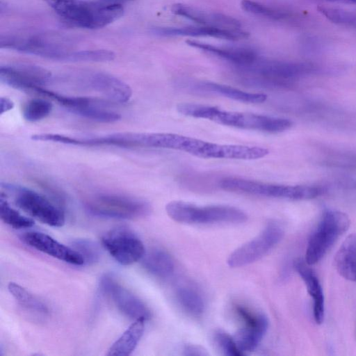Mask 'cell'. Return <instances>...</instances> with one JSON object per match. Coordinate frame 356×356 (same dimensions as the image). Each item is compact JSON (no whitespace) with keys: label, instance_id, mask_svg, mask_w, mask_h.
Here are the masks:
<instances>
[{"label":"cell","instance_id":"obj_7","mask_svg":"<svg viewBox=\"0 0 356 356\" xmlns=\"http://www.w3.org/2000/svg\"><path fill=\"white\" fill-rule=\"evenodd\" d=\"M219 186L230 192L291 200H305L309 193L306 186L283 185L233 177L222 179Z\"/></svg>","mask_w":356,"mask_h":356},{"label":"cell","instance_id":"obj_37","mask_svg":"<svg viewBox=\"0 0 356 356\" xmlns=\"http://www.w3.org/2000/svg\"><path fill=\"white\" fill-rule=\"evenodd\" d=\"M333 1H342V2L356 4V0H333Z\"/></svg>","mask_w":356,"mask_h":356},{"label":"cell","instance_id":"obj_32","mask_svg":"<svg viewBox=\"0 0 356 356\" xmlns=\"http://www.w3.org/2000/svg\"><path fill=\"white\" fill-rule=\"evenodd\" d=\"M72 245L73 248L82 256L84 264H92L99 261L101 250L94 241L78 238L73 241Z\"/></svg>","mask_w":356,"mask_h":356},{"label":"cell","instance_id":"obj_20","mask_svg":"<svg viewBox=\"0 0 356 356\" xmlns=\"http://www.w3.org/2000/svg\"><path fill=\"white\" fill-rule=\"evenodd\" d=\"M189 87L195 91L215 94L248 104H261L265 102L268 97L264 93L248 92L229 86L209 81L193 82Z\"/></svg>","mask_w":356,"mask_h":356},{"label":"cell","instance_id":"obj_4","mask_svg":"<svg viewBox=\"0 0 356 356\" xmlns=\"http://www.w3.org/2000/svg\"><path fill=\"white\" fill-rule=\"evenodd\" d=\"M165 211L175 221L187 224L243 222L248 218L241 209L228 205L198 206L184 201H172Z\"/></svg>","mask_w":356,"mask_h":356},{"label":"cell","instance_id":"obj_10","mask_svg":"<svg viewBox=\"0 0 356 356\" xmlns=\"http://www.w3.org/2000/svg\"><path fill=\"white\" fill-rule=\"evenodd\" d=\"M102 243L111 256L123 266L138 261L145 253L141 240L131 229L124 226L108 231L103 235Z\"/></svg>","mask_w":356,"mask_h":356},{"label":"cell","instance_id":"obj_24","mask_svg":"<svg viewBox=\"0 0 356 356\" xmlns=\"http://www.w3.org/2000/svg\"><path fill=\"white\" fill-rule=\"evenodd\" d=\"M8 289L17 302L24 309L39 315H47V306L23 286L15 282H10Z\"/></svg>","mask_w":356,"mask_h":356},{"label":"cell","instance_id":"obj_6","mask_svg":"<svg viewBox=\"0 0 356 356\" xmlns=\"http://www.w3.org/2000/svg\"><path fill=\"white\" fill-rule=\"evenodd\" d=\"M11 194L15 204L33 218L47 225L60 227L65 222L63 211L42 195L26 188L1 184Z\"/></svg>","mask_w":356,"mask_h":356},{"label":"cell","instance_id":"obj_9","mask_svg":"<svg viewBox=\"0 0 356 356\" xmlns=\"http://www.w3.org/2000/svg\"><path fill=\"white\" fill-rule=\"evenodd\" d=\"M284 234L279 222H269L259 235L236 249L229 256L227 264L231 268H238L255 262L274 248Z\"/></svg>","mask_w":356,"mask_h":356},{"label":"cell","instance_id":"obj_36","mask_svg":"<svg viewBox=\"0 0 356 356\" xmlns=\"http://www.w3.org/2000/svg\"><path fill=\"white\" fill-rule=\"evenodd\" d=\"M106 1H108V2H113V3H120L119 2H121V1H134V0H105Z\"/></svg>","mask_w":356,"mask_h":356},{"label":"cell","instance_id":"obj_1","mask_svg":"<svg viewBox=\"0 0 356 356\" xmlns=\"http://www.w3.org/2000/svg\"><path fill=\"white\" fill-rule=\"evenodd\" d=\"M181 115L207 119L225 126L277 134L290 129L293 124L289 119L222 110L218 107L204 104L181 103L177 106Z\"/></svg>","mask_w":356,"mask_h":356},{"label":"cell","instance_id":"obj_8","mask_svg":"<svg viewBox=\"0 0 356 356\" xmlns=\"http://www.w3.org/2000/svg\"><path fill=\"white\" fill-rule=\"evenodd\" d=\"M86 208L93 215L118 219L144 217L151 211L143 200L115 194L97 195L87 202Z\"/></svg>","mask_w":356,"mask_h":356},{"label":"cell","instance_id":"obj_18","mask_svg":"<svg viewBox=\"0 0 356 356\" xmlns=\"http://www.w3.org/2000/svg\"><path fill=\"white\" fill-rule=\"evenodd\" d=\"M294 268L304 281L307 291L313 300V316L317 324H321L325 316V300L321 282L312 268L305 259H297Z\"/></svg>","mask_w":356,"mask_h":356},{"label":"cell","instance_id":"obj_2","mask_svg":"<svg viewBox=\"0 0 356 356\" xmlns=\"http://www.w3.org/2000/svg\"><path fill=\"white\" fill-rule=\"evenodd\" d=\"M66 23L82 29L104 27L120 18V3L87 0H44Z\"/></svg>","mask_w":356,"mask_h":356},{"label":"cell","instance_id":"obj_23","mask_svg":"<svg viewBox=\"0 0 356 356\" xmlns=\"http://www.w3.org/2000/svg\"><path fill=\"white\" fill-rule=\"evenodd\" d=\"M142 265L149 273L162 278L170 276L175 270L172 257L165 251L158 248L145 252Z\"/></svg>","mask_w":356,"mask_h":356},{"label":"cell","instance_id":"obj_33","mask_svg":"<svg viewBox=\"0 0 356 356\" xmlns=\"http://www.w3.org/2000/svg\"><path fill=\"white\" fill-rule=\"evenodd\" d=\"M214 339L217 346L224 355L228 356L243 355L236 346L233 337L227 333L218 330L215 332Z\"/></svg>","mask_w":356,"mask_h":356},{"label":"cell","instance_id":"obj_22","mask_svg":"<svg viewBox=\"0 0 356 356\" xmlns=\"http://www.w3.org/2000/svg\"><path fill=\"white\" fill-rule=\"evenodd\" d=\"M143 318L136 321L123 332V334L109 348L106 355L127 356L137 346L144 330L145 322Z\"/></svg>","mask_w":356,"mask_h":356},{"label":"cell","instance_id":"obj_27","mask_svg":"<svg viewBox=\"0 0 356 356\" xmlns=\"http://www.w3.org/2000/svg\"><path fill=\"white\" fill-rule=\"evenodd\" d=\"M0 217L4 223L17 229L29 228L35 224L31 218L12 208L2 195L0 197Z\"/></svg>","mask_w":356,"mask_h":356},{"label":"cell","instance_id":"obj_5","mask_svg":"<svg viewBox=\"0 0 356 356\" xmlns=\"http://www.w3.org/2000/svg\"><path fill=\"white\" fill-rule=\"evenodd\" d=\"M350 224V219L345 213L325 211L309 238L305 261L312 266L321 261L338 238L348 229Z\"/></svg>","mask_w":356,"mask_h":356},{"label":"cell","instance_id":"obj_21","mask_svg":"<svg viewBox=\"0 0 356 356\" xmlns=\"http://www.w3.org/2000/svg\"><path fill=\"white\" fill-rule=\"evenodd\" d=\"M334 264L344 279L356 282V233L348 235L336 252Z\"/></svg>","mask_w":356,"mask_h":356},{"label":"cell","instance_id":"obj_11","mask_svg":"<svg viewBox=\"0 0 356 356\" xmlns=\"http://www.w3.org/2000/svg\"><path fill=\"white\" fill-rule=\"evenodd\" d=\"M99 285L102 292L124 316L134 321L139 318L147 321L151 318L147 306L112 276L102 277Z\"/></svg>","mask_w":356,"mask_h":356},{"label":"cell","instance_id":"obj_14","mask_svg":"<svg viewBox=\"0 0 356 356\" xmlns=\"http://www.w3.org/2000/svg\"><path fill=\"white\" fill-rule=\"evenodd\" d=\"M236 310L244 326L232 337L238 350L245 355L258 346L267 331L268 321L264 315L254 313L241 306L237 307Z\"/></svg>","mask_w":356,"mask_h":356},{"label":"cell","instance_id":"obj_26","mask_svg":"<svg viewBox=\"0 0 356 356\" xmlns=\"http://www.w3.org/2000/svg\"><path fill=\"white\" fill-rule=\"evenodd\" d=\"M175 296L181 307L188 314L197 316L203 313V299L195 289L188 286H180L176 289Z\"/></svg>","mask_w":356,"mask_h":356},{"label":"cell","instance_id":"obj_31","mask_svg":"<svg viewBox=\"0 0 356 356\" xmlns=\"http://www.w3.org/2000/svg\"><path fill=\"white\" fill-rule=\"evenodd\" d=\"M73 113L85 118L104 123L116 122L121 118V115L115 112L96 107L94 104L81 107Z\"/></svg>","mask_w":356,"mask_h":356},{"label":"cell","instance_id":"obj_28","mask_svg":"<svg viewBox=\"0 0 356 356\" xmlns=\"http://www.w3.org/2000/svg\"><path fill=\"white\" fill-rule=\"evenodd\" d=\"M115 54L105 49L70 51L65 57L66 62H107L113 60Z\"/></svg>","mask_w":356,"mask_h":356},{"label":"cell","instance_id":"obj_35","mask_svg":"<svg viewBox=\"0 0 356 356\" xmlns=\"http://www.w3.org/2000/svg\"><path fill=\"white\" fill-rule=\"evenodd\" d=\"M14 107V103L13 102L8 98V97H1L0 99V109H1V114H3V113H6L10 110H12Z\"/></svg>","mask_w":356,"mask_h":356},{"label":"cell","instance_id":"obj_25","mask_svg":"<svg viewBox=\"0 0 356 356\" xmlns=\"http://www.w3.org/2000/svg\"><path fill=\"white\" fill-rule=\"evenodd\" d=\"M241 6L245 11L276 21H287L293 17L291 12L266 6L252 0H241Z\"/></svg>","mask_w":356,"mask_h":356},{"label":"cell","instance_id":"obj_12","mask_svg":"<svg viewBox=\"0 0 356 356\" xmlns=\"http://www.w3.org/2000/svg\"><path fill=\"white\" fill-rule=\"evenodd\" d=\"M76 81L83 88L99 93L115 102L125 103L132 95V90L127 83L104 72L82 73L76 77Z\"/></svg>","mask_w":356,"mask_h":356},{"label":"cell","instance_id":"obj_13","mask_svg":"<svg viewBox=\"0 0 356 356\" xmlns=\"http://www.w3.org/2000/svg\"><path fill=\"white\" fill-rule=\"evenodd\" d=\"M51 73L40 66L16 64L1 66L0 79L5 84L23 91L31 92L50 81Z\"/></svg>","mask_w":356,"mask_h":356},{"label":"cell","instance_id":"obj_34","mask_svg":"<svg viewBox=\"0 0 356 356\" xmlns=\"http://www.w3.org/2000/svg\"><path fill=\"white\" fill-rule=\"evenodd\" d=\"M184 355H207L205 350L203 348L195 345H186L183 349Z\"/></svg>","mask_w":356,"mask_h":356},{"label":"cell","instance_id":"obj_19","mask_svg":"<svg viewBox=\"0 0 356 356\" xmlns=\"http://www.w3.org/2000/svg\"><path fill=\"white\" fill-rule=\"evenodd\" d=\"M186 43L191 47L225 60L235 67L248 65L259 58L257 53L249 48L218 47L193 40H188Z\"/></svg>","mask_w":356,"mask_h":356},{"label":"cell","instance_id":"obj_3","mask_svg":"<svg viewBox=\"0 0 356 356\" xmlns=\"http://www.w3.org/2000/svg\"><path fill=\"white\" fill-rule=\"evenodd\" d=\"M236 68L242 82L252 87L264 88L284 86L312 70V66L307 63L259 57L248 65Z\"/></svg>","mask_w":356,"mask_h":356},{"label":"cell","instance_id":"obj_15","mask_svg":"<svg viewBox=\"0 0 356 356\" xmlns=\"http://www.w3.org/2000/svg\"><path fill=\"white\" fill-rule=\"evenodd\" d=\"M27 245L66 263L81 266L82 256L74 248L67 247L51 236L40 232H28L20 236Z\"/></svg>","mask_w":356,"mask_h":356},{"label":"cell","instance_id":"obj_16","mask_svg":"<svg viewBox=\"0 0 356 356\" xmlns=\"http://www.w3.org/2000/svg\"><path fill=\"white\" fill-rule=\"evenodd\" d=\"M151 32L162 37L188 36L211 37L219 39L238 40L248 38L250 33L241 29H228L209 26H188L181 27H153Z\"/></svg>","mask_w":356,"mask_h":356},{"label":"cell","instance_id":"obj_30","mask_svg":"<svg viewBox=\"0 0 356 356\" xmlns=\"http://www.w3.org/2000/svg\"><path fill=\"white\" fill-rule=\"evenodd\" d=\"M52 109V104L43 99H33L24 106L23 116L29 122H37L48 116Z\"/></svg>","mask_w":356,"mask_h":356},{"label":"cell","instance_id":"obj_17","mask_svg":"<svg viewBox=\"0 0 356 356\" xmlns=\"http://www.w3.org/2000/svg\"><path fill=\"white\" fill-rule=\"evenodd\" d=\"M171 12L175 15L204 26L228 29H241V23L229 15L207 11L198 8L177 3L172 6Z\"/></svg>","mask_w":356,"mask_h":356},{"label":"cell","instance_id":"obj_29","mask_svg":"<svg viewBox=\"0 0 356 356\" xmlns=\"http://www.w3.org/2000/svg\"><path fill=\"white\" fill-rule=\"evenodd\" d=\"M318 12L334 24L356 28V14L343 9L319 6Z\"/></svg>","mask_w":356,"mask_h":356}]
</instances>
